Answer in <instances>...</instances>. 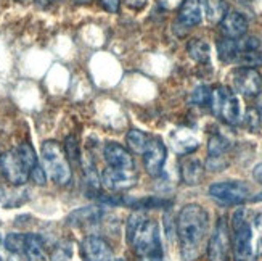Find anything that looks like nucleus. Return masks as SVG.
Here are the masks:
<instances>
[{
  "label": "nucleus",
  "mask_w": 262,
  "mask_h": 261,
  "mask_svg": "<svg viewBox=\"0 0 262 261\" xmlns=\"http://www.w3.org/2000/svg\"><path fill=\"white\" fill-rule=\"evenodd\" d=\"M208 228L209 216L203 207L196 205V203H190L180 210L177 216V235L182 258L185 261H195L200 256Z\"/></svg>",
  "instance_id": "obj_1"
},
{
  "label": "nucleus",
  "mask_w": 262,
  "mask_h": 261,
  "mask_svg": "<svg viewBox=\"0 0 262 261\" xmlns=\"http://www.w3.org/2000/svg\"><path fill=\"white\" fill-rule=\"evenodd\" d=\"M127 240L134 247L137 255L146 258L148 261H161V239H159V226L156 221L148 219L142 211L132 213L127 226Z\"/></svg>",
  "instance_id": "obj_2"
},
{
  "label": "nucleus",
  "mask_w": 262,
  "mask_h": 261,
  "mask_svg": "<svg viewBox=\"0 0 262 261\" xmlns=\"http://www.w3.org/2000/svg\"><path fill=\"white\" fill-rule=\"evenodd\" d=\"M232 252L233 261H256L251 219H248V213L245 208H240L233 213L232 218Z\"/></svg>",
  "instance_id": "obj_3"
},
{
  "label": "nucleus",
  "mask_w": 262,
  "mask_h": 261,
  "mask_svg": "<svg viewBox=\"0 0 262 261\" xmlns=\"http://www.w3.org/2000/svg\"><path fill=\"white\" fill-rule=\"evenodd\" d=\"M42 166L47 176L58 186H66L71 183V165L58 142L45 140L42 144Z\"/></svg>",
  "instance_id": "obj_4"
},
{
  "label": "nucleus",
  "mask_w": 262,
  "mask_h": 261,
  "mask_svg": "<svg viewBox=\"0 0 262 261\" xmlns=\"http://www.w3.org/2000/svg\"><path fill=\"white\" fill-rule=\"evenodd\" d=\"M209 107L217 118L227 124H238L242 119V107L240 100L235 92L225 86H219L211 90Z\"/></svg>",
  "instance_id": "obj_5"
},
{
  "label": "nucleus",
  "mask_w": 262,
  "mask_h": 261,
  "mask_svg": "<svg viewBox=\"0 0 262 261\" xmlns=\"http://www.w3.org/2000/svg\"><path fill=\"white\" fill-rule=\"evenodd\" d=\"M209 195L222 205H243L246 202L256 200L253 190L243 180H222L209 187Z\"/></svg>",
  "instance_id": "obj_6"
},
{
  "label": "nucleus",
  "mask_w": 262,
  "mask_h": 261,
  "mask_svg": "<svg viewBox=\"0 0 262 261\" xmlns=\"http://www.w3.org/2000/svg\"><path fill=\"white\" fill-rule=\"evenodd\" d=\"M230 248H232V240H230L229 224H227L224 218H221L217 224H215L214 232L208 244V259L209 261H229Z\"/></svg>",
  "instance_id": "obj_7"
},
{
  "label": "nucleus",
  "mask_w": 262,
  "mask_h": 261,
  "mask_svg": "<svg viewBox=\"0 0 262 261\" xmlns=\"http://www.w3.org/2000/svg\"><path fill=\"white\" fill-rule=\"evenodd\" d=\"M0 169L5 179L13 186H25L29 179V169L23 163L16 149L8 150L0 156Z\"/></svg>",
  "instance_id": "obj_8"
},
{
  "label": "nucleus",
  "mask_w": 262,
  "mask_h": 261,
  "mask_svg": "<svg viewBox=\"0 0 262 261\" xmlns=\"http://www.w3.org/2000/svg\"><path fill=\"white\" fill-rule=\"evenodd\" d=\"M232 83L236 92L245 97H256L262 89V77L254 68H236L232 73Z\"/></svg>",
  "instance_id": "obj_9"
},
{
  "label": "nucleus",
  "mask_w": 262,
  "mask_h": 261,
  "mask_svg": "<svg viewBox=\"0 0 262 261\" xmlns=\"http://www.w3.org/2000/svg\"><path fill=\"white\" fill-rule=\"evenodd\" d=\"M137 180H139V174H137L135 168L132 169H118V168H106L101 173V183L111 192H121V190H129L132 189Z\"/></svg>",
  "instance_id": "obj_10"
},
{
  "label": "nucleus",
  "mask_w": 262,
  "mask_h": 261,
  "mask_svg": "<svg viewBox=\"0 0 262 261\" xmlns=\"http://www.w3.org/2000/svg\"><path fill=\"white\" fill-rule=\"evenodd\" d=\"M166 156H167V150L163 140L158 137H151L143 152V165L146 173L155 177L161 174L163 166L166 163Z\"/></svg>",
  "instance_id": "obj_11"
},
{
  "label": "nucleus",
  "mask_w": 262,
  "mask_h": 261,
  "mask_svg": "<svg viewBox=\"0 0 262 261\" xmlns=\"http://www.w3.org/2000/svg\"><path fill=\"white\" fill-rule=\"evenodd\" d=\"M204 18V0H185L180 7L176 28H182V34L198 26Z\"/></svg>",
  "instance_id": "obj_12"
},
{
  "label": "nucleus",
  "mask_w": 262,
  "mask_h": 261,
  "mask_svg": "<svg viewBox=\"0 0 262 261\" xmlns=\"http://www.w3.org/2000/svg\"><path fill=\"white\" fill-rule=\"evenodd\" d=\"M81 253L84 261H113V252L105 239L89 235L82 240Z\"/></svg>",
  "instance_id": "obj_13"
},
{
  "label": "nucleus",
  "mask_w": 262,
  "mask_h": 261,
  "mask_svg": "<svg viewBox=\"0 0 262 261\" xmlns=\"http://www.w3.org/2000/svg\"><path fill=\"white\" fill-rule=\"evenodd\" d=\"M103 156L110 168H118V169L135 168L130 152L118 142H108L103 149Z\"/></svg>",
  "instance_id": "obj_14"
},
{
  "label": "nucleus",
  "mask_w": 262,
  "mask_h": 261,
  "mask_svg": "<svg viewBox=\"0 0 262 261\" xmlns=\"http://www.w3.org/2000/svg\"><path fill=\"white\" fill-rule=\"evenodd\" d=\"M219 25L224 36L229 39H242L248 29L246 18L238 11H227V15L222 18Z\"/></svg>",
  "instance_id": "obj_15"
},
{
  "label": "nucleus",
  "mask_w": 262,
  "mask_h": 261,
  "mask_svg": "<svg viewBox=\"0 0 262 261\" xmlns=\"http://www.w3.org/2000/svg\"><path fill=\"white\" fill-rule=\"evenodd\" d=\"M180 174L187 186H196L203 180L204 166L198 158H187L180 166Z\"/></svg>",
  "instance_id": "obj_16"
},
{
  "label": "nucleus",
  "mask_w": 262,
  "mask_h": 261,
  "mask_svg": "<svg viewBox=\"0 0 262 261\" xmlns=\"http://www.w3.org/2000/svg\"><path fill=\"white\" fill-rule=\"evenodd\" d=\"M25 253L29 261H47V252H45L43 240L39 234H26Z\"/></svg>",
  "instance_id": "obj_17"
},
{
  "label": "nucleus",
  "mask_w": 262,
  "mask_h": 261,
  "mask_svg": "<svg viewBox=\"0 0 262 261\" xmlns=\"http://www.w3.org/2000/svg\"><path fill=\"white\" fill-rule=\"evenodd\" d=\"M240 53H242V49H240L238 39L225 37L217 42V55L224 63H236Z\"/></svg>",
  "instance_id": "obj_18"
},
{
  "label": "nucleus",
  "mask_w": 262,
  "mask_h": 261,
  "mask_svg": "<svg viewBox=\"0 0 262 261\" xmlns=\"http://www.w3.org/2000/svg\"><path fill=\"white\" fill-rule=\"evenodd\" d=\"M172 145L180 155H188L198 149V139L188 131H177L172 134Z\"/></svg>",
  "instance_id": "obj_19"
},
{
  "label": "nucleus",
  "mask_w": 262,
  "mask_h": 261,
  "mask_svg": "<svg viewBox=\"0 0 262 261\" xmlns=\"http://www.w3.org/2000/svg\"><path fill=\"white\" fill-rule=\"evenodd\" d=\"M100 216H101V210L98 207H84L73 211L70 214V218H68V223L73 226H84L89 223L98 221Z\"/></svg>",
  "instance_id": "obj_20"
},
{
  "label": "nucleus",
  "mask_w": 262,
  "mask_h": 261,
  "mask_svg": "<svg viewBox=\"0 0 262 261\" xmlns=\"http://www.w3.org/2000/svg\"><path fill=\"white\" fill-rule=\"evenodd\" d=\"M187 52L190 55V58H193L198 63H206L209 62L211 56V47L206 41L203 39H193L187 45Z\"/></svg>",
  "instance_id": "obj_21"
},
{
  "label": "nucleus",
  "mask_w": 262,
  "mask_h": 261,
  "mask_svg": "<svg viewBox=\"0 0 262 261\" xmlns=\"http://www.w3.org/2000/svg\"><path fill=\"white\" fill-rule=\"evenodd\" d=\"M230 140L224 137L221 134H215L209 139L208 142V158H219V160H224L227 152L230 150Z\"/></svg>",
  "instance_id": "obj_22"
},
{
  "label": "nucleus",
  "mask_w": 262,
  "mask_h": 261,
  "mask_svg": "<svg viewBox=\"0 0 262 261\" xmlns=\"http://www.w3.org/2000/svg\"><path fill=\"white\" fill-rule=\"evenodd\" d=\"M227 11L229 10L224 0H204V16L209 23H221Z\"/></svg>",
  "instance_id": "obj_23"
},
{
  "label": "nucleus",
  "mask_w": 262,
  "mask_h": 261,
  "mask_svg": "<svg viewBox=\"0 0 262 261\" xmlns=\"http://www.w3.org/2000/svg\"><path fill=\"white\" fill-rule=\"evenodd\" d=\"M150 135L146 132L140 131V129H130L127 132V137H126V142H127V147L135 152V153H142L145 152V149L148 147V142H150Z\"/></svg>",
  "instance_id": "obj_24"
},
{
  "label": "nucleus",
  "mask_w": 262,
  "mask_h": 261,
  "mask_svg": "<svg viewBox=\"0 0 262 261\" xmlns=\"http://www.w3.org/2000/svg\"><path fill=\"white\" fill-rule=\"evenodd\" d=\"M26 190H16V192H8L7 189L0 187V205H4L7 208H15L18 205H23L28 197Z\"/></svg>",
  "instance_id": "obj_25"
},
{
  "label": "nucleus",
  "mask_w": 262,
  "mask_h": 261,
  "mask_svg": "<svg viewBox=\"0 0 262 261\" xmlns=\"http://www.w3.org/2000/svg\"><path fill=\"white\" fill-rule=\"evenodd\" d=\"M251 232L256 258L262 256V213H257L251 218Z\"/></svg>",
  "instance_id": "obj_26"
},
{
  "label": "nucleus",
  "mask_w": 262,
  "mask_h": 261,
  "mask_svg": "<svg viewBox=\"0 0 262 261\" xmlns=\"http://www.w3.org/2000/svg\"><path fill=\"white\" fill-rule=\"evenodd\" d=\"M64 153L66 158L74 165H79L82 162V156H81V145H79V140L76 135H68L66 140H64Z\"/></svg>",
  "instance_id": "obj_27"
},
{
  "label": "nucleus",
  "mask_w": 262,
  "mask_h": 261,
  "mask_svg": "<svg viewBox=\"0 0 262 261\" xmlns=\"http://www.w3.org/2000/svg\"><path fill=\"white\" fill-rule=\"evenodd\" d=\"M4 244L10 253H23L25 252V244H26V234L11 232L5 237Z\"/></svg>",
  "instance_id": "obj_28"
},
{
  "label": "nucleus",
  "mask_w": 262,
  "mask_h": 261,
  "mask_svg": "<svg viewBox=\"0 0 262 261\" xmlns=\"http://www.w3.org/2000/svg\"><path fill=\"white\" fill-rule=\"evenodd\" d=\"M16 152H18L19 158L23 160V163H25V165L28 166L29 173H31V169L39 163L37 155H36V150L32 149V145H31V144L25 142V144H19V145L16 147Z\"/></svg>",
  "instance_id": "obj_29"
},
{
  "label": "nucleus",
  "mask_w": 262,
  "mask_h": 261,
  "mask_svg": "<svg viewBox=\"0 0 262 261\" xmlns=\"http://www.w3.org/2000/svg\"><path fill=\"white\" fill-rule=\"evenodd\" d=\"M236 63H240L242 66L246 68H254L262 65V53L260 50H243L238 56Z\"/></svg>",
  "instance_id": "obj_30"
},
{
  "label": "nucleus",
  "mask_w": 262,
  "mask_h": 261,
  "mask_svg": "<svg viewBox=\"0 0 262 261\" xmlns=\"http://www.w3.org/2000/svg\"><path fill=\"white\" fill-rule=\"evenodd\" d=\"M211 87L208 86H200L193 90L191 94V102L195 105H200V107H206L209 105V100H211Z\"/></svg>",
  "instance_id": "obj_31"
},
{
  "label": "nucleus",
  "mask_w": 262,
  "mask_h": 261,
  "mask_svg": "<svg viewBox=\"0 0 262 261\" xmlns=\"http://www.w3.org/2000/svg\"><path fill=\"white\" fill-rule=\"evenodd\" d=\"M245 128L249 129L251 132H257L260 129V116H259V113L253 108H249L246 111V116H245Z\"/></svg>",
  "instance_id": "obj_32"
},
{
  "label": "nucleus",
  "mask_w": 262,
  "mask_h": 261,
  "mask_svg": "<svg viewBox=\"0 0 262 261\" xmlns=\"http://www.w3.org/2000/svg\"><path fill=\"white\" fill-rule=\"evenodd\" d=\"M71 255H73V252H71L70 244H61L56 247V250L53 252L52 261H70Z\"/></svg>",
  "instance_id": "obj_33"
},
{
  "label": "nucleus",
  "mask_w": 262,
  "mask_h": 261,
  "mask_svg": "<svg viewBox=\"0 0 262 261\" xmlns=\"http://www.w3.org/2000/svg\"><path fill=\"white\" fill-rule=\"evenodd\" d=\"M29 177H31L37 186H45V184H47V173H45L43 166L39 165V163L31 169Z\"/></svg>",
  "instance_id": "obj_34"
},
{
  "label": "nucleus",
  "mask_w": 262,
  "mask_h": 261,
  "mask_svg": "<svg viewBox=\"0 0 262 261\" xmlns=\"http://www.w3.org/2000/svg\"><path fill=\"white\" fill-rule=\"evenodd\" d=\"M100 2L106 11H110V13H118L119 11L121 0H100Z\"/></svg>",
  "instance_id": "obj_35"
},
{
  "label": "nucleus",
  "mask_w": 262,
  "mask_h": 261,
  "mask_svg": "<svg viewBox=\"0 0 262 261\" xmlns=\"http://www.w3.org/2000/svg\"><path fill=\"white\" fill-rule=\"evenodd\" d=\"M185 0H158V4L161 5L164 10H177L182 7Z\"/></svg>",
  "instance_id": "obj_36"
},
{
  "label": "nucleus",
  "mask_w": 262,
  "mask_h": 261,
  "mask_svg": "<svg viewBox=\"0 0 262 261\" xmlns=\"http://www.w3.org/2000/svg\"><path fill=\"white\" fill-rule=\"evenodd\" d=\"M127 7L134 8V10H142L146 5V0H124Z\"/></svg>",
  "instance_id": "obj_37"
},
{
  "label": "nucleus",
  "mask_w": 262,
  "mask_h": 261,
  "mask_svg": "<svg viewBox=\"0 0 262 261\" xmlns=\"http://www.w3.org/2000/svg\"><path fill=\"white\" fill-rule=\"evenodd\" d=\"M254 179L257 180V183L262 184V163L254 168Z\"/></svg>",
  "instance_id": "obj_38"
},
{
  "label": "nucleus",
  "mask_w": 262,
  "mask_h": 261,
  "mask_svg": "<svg viewBox=\"0 0 262 261\" xmlns=\"http://www.w3.org/2000/svg\"><path fill=\"white\" fill-rule=\"evenodd\" d=\"M256 111L259 113V116H260V119H262V95L257 98V108H256Z\"/></svg>",
  "instance_id": "obj_39"
},
{
  "label": "nucleus",
  "mask_w": 262,
  "mask_h": 261,
  "mask_svg": "<svg viewBox=\"0 0 262 261\" xmlns=\"http://www.w3.org/2000/svg\"><path fill=\"white\" fill-rule=\"evenodd\" d=\"M39 4H42V5H49V4H52L53 0H37Z\"/></svg>",
  "instance_id": "obj_40"
},
{
  "label": "nucleus",
  "mask_w": 262,
  "mask_h": 261,
  "mask_svg": "<svg viewBox=\"0 0 262 261\" xmlns=\"http://www.w3.org/2000/svg\"><path fill=\"white\" fill-rule=\"evenodd\" d=\"M74 2H77V4H89L90 0H74Z\"/></svg>",
  "instance_id": "obj_41"
},
{
  "label": "nucleus",
  "mask_w": 262,
  "mask_h": 261,
  "mask_svg": "<svg viewBox=\"0 0 262 261\" xmlns=\"http://www.w3.org/2000/svg\"><path fill=\"white\" fill-rule=\"evenodd\" d=\"M113 261H124V259H121V258H116V259H113Z\"/></svg>",
  "instance_id": "obj_42"
},
{
  "label": "nucleus",
  "mask_w": 262,
  "mask_h": 261,
  "mask_svg": "<svg viewBox=\"0 0 262 261\" xmlns=\"http://www.w3.org/2000/svg\"><path fill=\"white\" fill-rule=\"evenodd\" d=\"M0 244H2V235H0Z\"/></svg>",
  "instance_id": "obj_43"
},
{
  "label": "nucleus",
  "mask_w": 262,
  "mask_h": 261,
  "mask_svg": "<svg viewBox=\"0 0 262 261\" xmlns=\"http://www.w3.org/2000/svg\"><path fill=\"white\" fill-rule=\"evenodd\" d=\"M0 261H4V259H2V256H0Z\"/></svg>",
  "instance_id": "obj_44"
}]
</instances>
